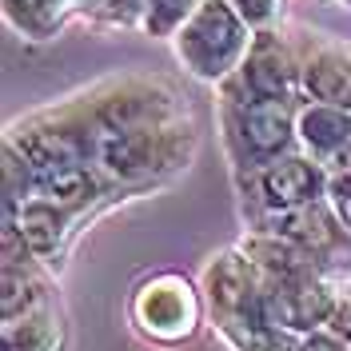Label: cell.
<instances>
[{
  "mask_svg": "<svg viewBox=\"0 0 351 351\" xmlns=\"http://www.w3.org/2000/svg\"><path fill=\"white\" fill-rule=\"evenodd\" d=\"M176 40V56L199 80H228L236 76L247 56V48L256 40V32L243 24V16L228 4V0H204L188 21L180 24Z\"/></svg>",
  "mask_w": 351,
  "mask_h": 351,
  "instance_id": "cell-1",
  "label": "cell"
},
{
  "mask_svg": "<svg viewBox=\"0 0 351 351\" xmlns=\"http://www.w3.org/2000/svg\"><path fill=\"white\" fill-rule=\"evenodd\" d=\"M80 156H92L104 172H112L116 180H148V176L164 172L184 164L188 148H180V136L164 128H100L92 136H84V148Z\"/></svg>",
  "mask_w": 351,
  "mask_h": 351,
  "instance_id": "cell-2",
  "label": "cell"
},
{
  "mask_svg": "<svg viewBox=\"0 0 351 351\" xmlns=\"http://www.w3.org/2000/svg\"><path fill=\"white\" fill-rule=\"evenodd\" d=\"M132 319L144 335H152L160 343H180L199 324V300L184 276H156L136 291Z\"/></svg>",
  "mask_w": 351,
  "mask_h": 351,
  "instance_id": "cell-3",
  "label": "cell"
},
{
  "mask_svg": "<svg viewBox=\"0 0 351 351\" xmlns=\"http://www.w3.org/2000/svg\"><path fill=\"white\" fill-rule=\"evenodd\" d=\"M295 116L300 112H295L291 100H252V96H243L232 108V136L243 148V160H252V168H263V164L287 156V148L300 140Z\"/></svg>",
  "mask_w": 351,
  "mask_h": 351,
  "instance_id": "cell-4",
  "label": "cell"
},
{
  "mask_svg": "<svg viewBox=\"0 0 351 351\" xmlns=\"http://www.w3.org/2000/svg\"><path fill=\"white\" fill-rule=\"evenodd\" d=\"M335 295L319 271L311 276H295V280H276L263 276V295H260V319L276 324L287 331H319L335 311Z\"/></svg>",
  "mask_w": 351,
  "mask_h": 351,
  "instance_id": "cell-5",
  "label": "cell"
},
{
  "mask_svg": "<svg viewBox=\"0 0 351 351\" xmlns=\"http://www.w3.org/2000/svg\"><path fill=\"white\" fill-rule=\"evenodd\" d=\"M228 84H236L252 100H295L300 56L291 52V44L276 28H263V32H256L240 72L228 76Z\"/></svg>",
  "mask_w": 351,
  "mask_h": 351,
  "instance_id": "cell-6",
  "label": "cell"
},
{
  "mask_svg": "<svg viewBox=\"0 0 351 351\" xmlns=\"http://www.w3.org/2000/svg\"><path fill=\"white\" fill-rule=\"evenodd\" d=\"M204 291L216 319H260L263 271L247 252H219L204 267Z\"/></svg>",
  "mask_w": 351,
  "mask_h": 351,
  "instance_id": "cell-7",
  "label": "cell"
},
{
  "mask_svg": "<svg viewBox=\"0 0 351 351\" xmlns=\"http://www.w3.org/2000/svg\"><path fill=\"white\" fill-rule=\"evenodd\" d=\"M260 180V196L267 212H287V208H304L328 196V180L324 164L315 156H280L271 164L256 168Z\"/></svg>",
  "mask_w": 351,
  "mask_h": 351,
  "instance_id": "cell-8",
  "label": "cell"
},
{
  "mask_svg": "<svg viewBox=\"0 0 351 351\" xmlns=\"http://www.w3.org/2000/svg\"><path fill=\"white\" fill-rule=\"evenodd\" d=\"M300 88L315 104L351 112V44L311 40L300 56Z\"/></svg>",
  "mask_w": 351,
  "mask_h": 351,
  "instance_id": "cell-9",
  "label": "cell"
},
{
  "mask_svg": "<svg viewBox=\"0 0 351 351\" xmlns=\"http://www.w3.org/2000/svg\"><path fill=\"white\" fill-rule=\"evenodd\" d=\"M267 232L280 236V240L300 243V247L311 252V256H324V252L335 247V240H339L348 228L339 223V216H335L331 208H324V204L315 199V204H304V208L267 212Z\"/></svg>",
  "mask_w": 351,
  "mask_h": 351,
  "instance_id": "cell-10",
  "label": "cell"
},
{
  "mask_svg": "<svg viewBox=\"0 0 351 351\" xmlns=\"http://www.w3.org/2000/svg\"><path fill=\"white\" fill-rule=\"evenodd\" d=\"M295 132L319 164H339V156L351 148V112L335 104H304L295 116Z\"/></svg>",
  "mask_w": 351,
  "mask_h": 351,
  "instance_id": "cell-11",
  "label": "cell"
},
{
  "mask_svg": "<svg viewBox=\"0 0 351 351\" xmlns=\"http://www.w3.org/2000/svg\"><path fill=\"white\" fill-rule=\"evenodd\" d=\"M84 164V156H68V160H52V164H28V168H32V184L40 188V196L72 212V208H84L96 196V176Z\"/></svg>",
  "mask_w": 351,
  "mask_h": 351,
  "instance_id": "cell-12",
  "label": "cell"
},
{
  "mask_svg": "<svg viewBox=\"0 0 351 351\" xmlns=\"http://www.w3.org/2000/svg\"><path fill=\"white\" fill-rule=\"evenodd\" d=\"M4 351H60V319L48 300L4 319Z\"/></svg>",
  "mask_w": 351,
  "mask_h": 351,
  "instance_id": "cell-13",
  "label": "cell"
},
{
  "mask_svg": "<svg viewBox=\"0 0 351 351\" xmlns=\"http://www.w3.org/2000/svg\"><path fill=\"white\" fill-rule=\"evenodd\" d=\"M219 331L236 343V351H300V339L291 331L263 319H223Z\"/></svg>",
  "mask_w": 351,
  "mask_h": 351,
  "instance_id": "cell-14",
  "label": "cell"
},
{
  "mask_svg": "<svg viewBox=\"0 0 351 351\" xmlns=\"http://www.w3.org/2000/svg\"><path fill=\"white\" fill-rule=\"evenodd\" d=\"M4 4H8V21L16 24L21 32L44 40L60 24V16H64L72 4H80V0H4Z\"/></svg>",
  "mask_w": 351,
  "mask_h": 351,
  "instance_id": "cell-15",
  "label": "cell"
},
{
  "mask_svg": "<svg viewBox=\"0 0 351 351\" xmlns=\"http://www.w3.org/2000/svg\"><path fill=\"white\" fill-rule=\"evenodd\" d=\"M44 300H48V295H44V287L36 284L24 267L4 263V300H0V307H4V319H8V315H21V311L44 304Z\"/></svg>",
  "mask_w": 351,
  "mask_h": 351,
  "instance_id": "cell-16",
  "label": "cell"
},
{
  "mask_svg": "<svg viewBox=\"0 0 351 351\" xmlns=\"http://www.w3.org/2000/svg\"><path fill=\"white\" fill-rule=\"evenodd\" d=\"M199 4L204 0H144V28L152 36H176Z\"/></svg>",
  "mask_w": 351,
  "mask_h": 351,
  "instance_id": "cell-17",
  "label": "cell"
},
{
  "mask_svg": "<svg viewBox=\"0 0 351 351\" xmlns=\"http://www.w3.org/2000/svg\"><path fill=\"white\" fill-rule=\"evenodd\" d=\"M228 4L240 12L252 32H263V28H271L284 16V0H228Z\"/></svg>",
  "mask_w": 351,
  "mask_h": 351,
  "instance_id": "cell-18",
  "label": "cell"
},
{
  "mask_svg": "<svg viewBox=\"0 0 351 351\" xmlns=\"http://www.w3.org/2000/svg\"><path fill=\"white\" fill-rule=\"evenodd\" d=\"M328 204L339 216V223L351 232V168H343V172H335L328 180Z\"/></svg>",
  "mask_w": 351,
  "mask_h": 351,
  "instance_id": "cell-19",
  "label": "cell"
},
{
  "mask_svg": "<svg viewBox=\"0 0 351 351\" xmlns=\"http://www.w3.org/2000/svg\"><path fill=\"white\" fill-rule=\"evenodd\" d=\"M328 331H335V335L351 348V287H343V291L335 295V311H331V319H328Z\"/></svg>",
  "mask_w": 351,
  "mask_h": 351,
  "instance_id": "cell-20",
  "label": "cell"
},
{
  "mask_svg": "<svg viewBox=\"0 0 351 351\" xmlns=\"http://www.w3.org/2000/svg\"><path fill=\"white\" fill-rule=\"evenodd\" d=\"M300 351H351L348 343H343V339H339V335H335V331H311V335H304V339H300Z\"/></svg>",
  "mask_w": 351,
  "mask_h": 351,
  "instance_id": "cell-21",
  "label": "cell"
},
{
  "mask_svg": "<svg viewBox=\"0 0 351 351\" xmlns=\"http://www.w3.org/2000/svg\"><path fill=\"white\" fill-rule=\"evenodd\" d=\"M80 4H96V8H108V4H116V0H80ZM132 12H140L144 16V0H124Z\"/></svg>",
  "mask_w": 351,
  "mask_h": 351,
  "instance_id": "cell-22",
  "label": "cell"
},
{
  "mask_svg": "<svg viewBox=\"0 0 351 351\" xmlns=\"http://www.w3.org/2000/svg\"><path fill=\"white\" fill-rule=\"evenodd\" d=\"M339 168H351V148H348L343 156H339Z\"/></svg>",
  "mask_w": 351,
  "mask_h": 351,
  "instance_id": "cell-23",
  "label": "cell"
},
{
  "mask_svg": "<svg viewBox=\"0 0 351 351\" xmlns=\"http://www.w3.org/2000/svg\"><path fill=\"white\" fill-rule=\"evenodd\" d=\"M343 4H348V8H351V0H343Z\"/></svg>",
  "mask_w": 351,
  "mask_h": 351,
  "instance_id": "cell-24",
  "label": "cell"
}]
</instances>
